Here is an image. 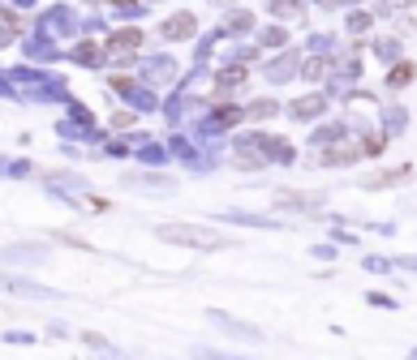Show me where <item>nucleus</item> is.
Instances as JSON below:
<instances>
[{
  "label": "nucleus",
  "instance_id": "obj_4",
  "mask_svg": "<svg viewBox=\"0 0 417 360\" xmlns=\"http://www.w3.org/2000/svg\"><path fill=\"white\" fill-rule=\"evenodd\" d=\"M323 69H327L323 60H310V65H306V77H318V73H323Z\"/></svg>",
  "mask_w": 417,
  "mask_h": 360
},
{
  "label": "nucleus",
  "instance_id": "obj_2",
  "mask_svg": "<svg viewBox=\"0 0 417 360\" xmlns=\"http://www.w3.org/2000/svg\"><path fill=\"white\" fill-rule=\"evenodd\" d=\"M142 43V31H134V26H129V31H116L112 39H108V51H112V56H120V51H134Z\"/></svg>",
  "mask_w": 417,
  "mask_h": 360
},
{
  "label": "nucleus",
  "instance_id": "obj_3",
  "mask_svg": "<svg viewBox=\"0 0 417 360\" xmlns=\"http://www.w3.org/2000/svg\"><path fill=\"white\" fill-rule=\"evenodd\" d=\"M409 77H413V69H409V65H400V69H391L387 82H391V86H400V82H409Z\"/></svg>",
  "mask_w": 417,
  "mask_h": 360
},
{
  "label": "nucleus",
  "instance_id": "obj_1",
  "mask_svg": "<svg viewBox=\"0 0 417 360\" xmlns=\"http://www.w3.org/2000/svg\"><path fill=\"white\" fill-rule=\"evenodd\" d=\"M159 240H168V245H185V249H228V245H233L228 236H219V231H211V227H185V223H177V227H159Z\"/></svg>",
  "mask_w": 417,
  "mask_h": 360
}]
</instances>
